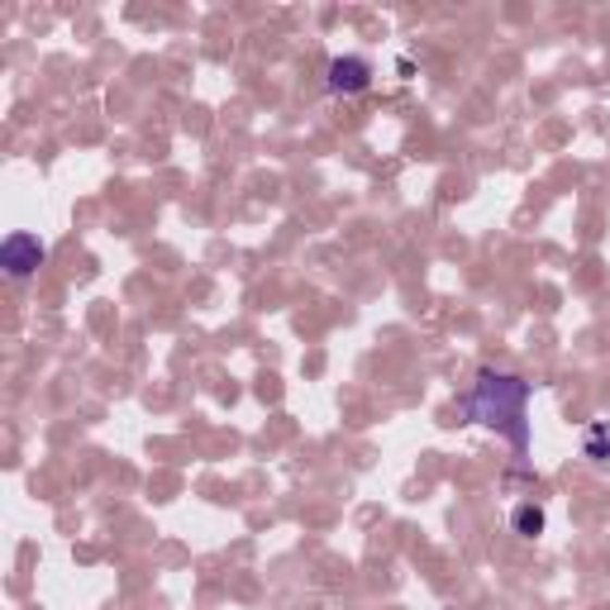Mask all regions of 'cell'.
I'll list each match as a JSON object with an SVG mask.
<instances>
[{"label":"cell","instance_id":"cell-3","mask_svg":"<svg viewBox=\"0 0 610 610\" xmlns=\"http://www.w3.org/2000/svg\"><path fill=\"white\" fill-rule=\"evenodd\" d=\"M325 82L334 96H363L372 86V62L368 58H329Z\"/></svg>","mask_w":610,"mask_h":610},{"label":"cell","instance_id":"cell-1","mask_svg":"<svg viewBox=\"0 0 610 610\" xmlns=\"http://www.w3.org/2000/svg\"><path fill=\"white\" fill-rule=\"evenodd\" d=\"M530 396H534V382L515 377V372L482 368L472 391L458 396V410H463L468 420H477V425L506 434L515 458L525 463L530 458Z\"/></svg>","mask_w":610,"mask_h":610},{"label":"cell","instance_id":"cell-5","mask_svg":"<svg viewBox=\"0 0 610 610\" xmlns=\"http://www.w3.org/2000/svg\"><path fill=\"white\" fill-rule=\"evenodd\" d=\"M582 453H587L592 463L610 468V425H592L587 430V444H582Z\"/></svg>","mask_w":610,"mask_h":610},{"label":"cell","instance_id":"cell-2","mask_svg":"<svg viewBox=\"0 0 610 610\" xmlns=\"http://www.w3.org/2000/svg\"><path fill=\"white\" fill-rule=\"evenodd\" d=\"M43 263H48V248L39 234H29V229L5 234V244H0V267H5L10 282H29Z\"/></svg>","mask_w":610,"mask_h":610},{"label":"cell","instance_id":"cell-4","mask_svg":"<svg viewBox=\"0 0 610 610\" xmlns=\"http://www.w3.org/2000/svg\"><path fill=\"white\" fill-rule=\"evenodd\" d=\"M510 525H515V534H520V539H534V534H544V525H549V515H544V506L525 501V506H515V515H510Z\"/></svg>","mask_w":610,"mask_h":610}]
</instances>
